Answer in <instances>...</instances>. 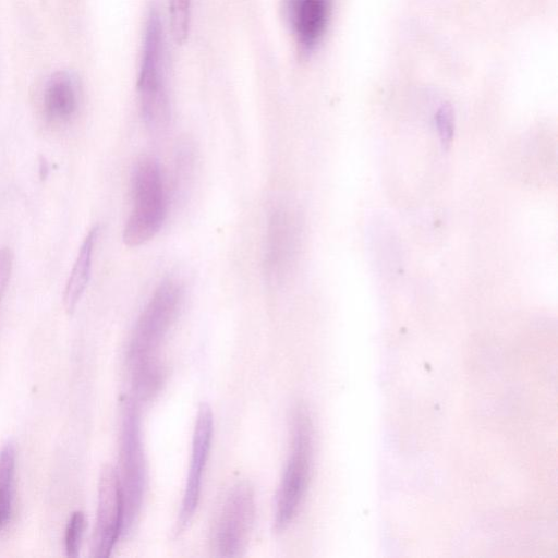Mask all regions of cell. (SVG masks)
Returning a JSON list of instances; mask_svg holds the SVG:
<instances>
[{"label": "cell", "mask_w": 558, "mask_h": 558, "mask_svg": "<svg viewBox=\"0 0 558 558\" xmlns=\"http://www.w3.org/2000/svg\"><path fill=\"white\" fill-rule=\"evenodd\" d=\"M119 461L118 477L123 505L122 533H126L138 517L147 485L140 403L132 396L124 401Z\"/></svg>", "instance_id": "5b68a950"}, {"label": "cell", "mask_w": 558, "mask_h": 558, "mask_svg": "<svg viewBox=\"0 0 558 558\" xmlns=\"http://www.w3.org/2000/svg\"><path fill=\"white\" fill-rule=\"evenodd\" d=\"M290 451L276 496L275 526L284 530L298 512L305 495L313 462V424L303 404L290 417Z\"/></svg>", "instance_id": "3957f363"}, {"label": "cell", "mask_w": 558, "mask_h": 558, "mask_svg": "<svg viewBox=\"0 0 558 558\" xmlns=\"http://www.w3.org/2000/svg\"><path fill=\"white\" fill-rule=\"evenodd\" d=\"M288 206L275 208L267 225L264 268L267 281L280 284L292 267L299 241V223Z\"/></svg>", "instance_id": "52a82bcc"}, {"label": "cell", "mask_w": 558, "mask_h": 558, "mask_svg": "<svg viewBox=\"0 0 558 558\" xmlns=\"http://www.w3.org/2000/svg\"><path fill=\"white\" fill-rule=\"evenodd\" d=\"M98 235V227H93L82 242L73 268L63 293V305L68 314H72L88 283L92 268V256Z\"/></svg>", "instance_id": "7c38bea8"}, {"label": "cell", "mask_w": 558, "mask_h": 558, "mask_svg": "<svg viewBox=\"0 0 558 558\" xmlns=\"http://www.w3.org/2000/svg\"><path fill=\"white\" fill-rule=\"evenodd\" d=\"M289 19L298 45L313 50L322 39L329 20V0H287Z\"/></svg>", "instance_id": "30bf717a"}, {"label": "cell", "mask_w": 558, "mask_h": 558, "mask_svg": "<svg viewBox=\"0 0 558 558\" xmlns=\"http://www.w3.org/2000/svg\"><path fill=\"white\" fill-rule=\"evenodd\" d=\"M123 505L118 472L111 465L101 469L98 483L97 518L92 556L106 558L122 533Z\"/></svg>", "instance_id": "ba28073f"}, {"label": "cell", "mask_w": 558, "mask_h": 558, "mask_svg": "<svg viewBox=\"0 0 558 558\" xmlns=\"http://www.w3.org/2000/svg\"><path fill=\"white\" fill-rule=\"evenodd\" d=\"M132 209L123 229V242L140 246L153 239L162 227L167 199L158 162L151 157L138 159L131 175Z\"/></svg>", "instance_id": "277c9868"}, {"label": "cell", "mask_w": 558, "mask_h": 558, "mask_svg": "<svg viewBox=\"0 0 558 558\" xmlns=\"http://www.w3.org/2000/svg\"><path fill=\"white\" fill-rule=\"evenodd\" d=\"M436 126L442 144L448 145L453 135L454 119L449 105H442L435 116Z\"/></svg>", "instance_id": "2e32d148"}, {"label": "cell", "mask_w": 558, "mask_h": 558, "mask_svg": "<svg viewBox=\"0 0 558 558\" xmlns=\"http://www.w3.org/2000/svg\"><path fill=\"white\" fill-rule=\"evenodd\" d=\"M48 163L47 161L45 160L44 157H41L40 161H39V172H40V178L44 179L47 177V173H48Z\"/></svg>", "instance_id": "ac0fdd59"}, {"label": "cell", "mask_w": 558, "mask_h": 558, "mask_svg": "<svg viewBox=\"0 0 558 558\" xmlns=\"http://www.w3.org/2000/svg\"><path fill=\"white\" fill-rule=\"evenodd\" d=\"M13 265V255L10 248H0V301L8 286Z\"/></svg>", "instance_id": "e0dca14e"}, {"label": "cell", "mask_w": 558, "mask_h": 558, "mask_svg": "<svg viewBox=\"0 0 558 558\" xmlns=\"http://www.w3.org/2000/svg\"><path fill=\"white\" fill-rule=\"evenodd\" d=\"M166 43L162 21L157 10H150L143 39L137 90L142 118L153 131L167 126L170 101L167 86Z\"/></svg>", "instance_id": "7a4b0ae2"}, {"label": "cell", "mask_w": 558, "mask_h": 558, "mask_svg": "<svg viewBox=\"0 0 558 558\" xmlns=\"http://www.w3.org/2000/svg\"><path fill=\"white\" fill-rule=\"evenodd\" d=\"M183 290L178 281L159 283L141 313L128 350L133 396L150 399L163 383L159 350L179 314Z\"/></svg>", "instance_id": "6da1fadb"}, {"label": "cell", "mask_w": 558, "mask_h": 558, "mask_svg": "<svg viewBox=\"0 0 558 558\" xmlns=\"http://www.w3.org/2000/svg\"><path fill=\"white\" fill-rule=\"evenodd\" d=\"M168 8L173 40L182 45L189 37L192 0H168Z\"/></svg>", "instance_id": "5bb4252c"}, {"label": "cell", "mask_w": 558, "mask_h": 558, "mask_svg": "<svg viewBox=\"0 0 558 558\" xmlns=\"http://www.w3.org/2000/svg\"><path fill=\"white\" fill-rule=\"evenodd\" d=\"M85 529V515L74 511L68 521L64 535V546L68 557H77Z\"/></svg>", "instance_id": "9a60e30c"}, {"label": "cell", "mask_w": 558, "mask_h": 558, "mask_svg": "<svg viewBox=\"0 0 558 558\" xmlns=\"http://www.w3.org/2000/svg\"><path fill=\"white\" fill-rule=\"evenodd\" d=\"M15 460L14 445L5 444L0 450V529L9 523L12 514Z\"/></svg>", "instance_id": "4fadbf2b"}, {"label": "cell", "mask_w": 558, "mask_h": 558, "mask_svg": "<svg viewBox=\"0 0 558 558\" xmlns=\"http://www.w3.org/2000/svg\"><path fill=\"white\" fill-rule=\"evenodd\" d=\"M44 106L47 116L57 121L69 120L77 108L76 85L66 71L53 73L46 86Z\"/></svg>", "instance_id": "8fae6325"}, {"label": "cell", "mask_w": 558, "mask_h": 558, "mask_svg": "<svg viewBox=\"0 0 558 558\" xmlns=\"http://www.w3.org/2000/svg\"><path fill=\"white\" fill-rule=\"evenodd\" d=\"M213 438V413L208 404L198 408L193 439L189 474L182 498L178 526L183 529L192 519L201 496L204 468L206 465Z\"/></svg>", "instance_id": "9c48e42d"}, {"label": "cell", "mask_w": 558, "mask_h": 558, "mask_svg": "<svg viewBox=\"0 0 558 558\" xmlns=\"http://www.w3.org/2000/svg\"><path fill=\"white\" fill-rule=\"evenodd\" d=\"M254 518V489L250 483L240 482L228 492L213 530L211 544L218 557L242 555Z\"/></svg>", "instance_id": "8992f818"}]
</instances>
